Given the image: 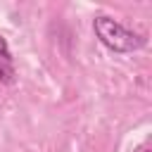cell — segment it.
Returning a JSON list of instances; mask_svg holds the SVG:
<instances>
[{"label": "cell", "instance_id": "2", "mask_svg": "<svg viewBox=\"0 0 152 152\" xmlns=\"http://www.w3.org/2000/svg\"><path fill=\"white\" fill-rule=\"evenodd\" d=\"M17 81V66H14V57L10 50V43L5 36H0V83L2 86H12Z\"/></svg>", "mask_w": 152, "mask_h": 152}, {"label": "cell", "instance_id": "1", "mask_svg": "<svg viewBox=\"0 0 152 152\" xmlns=\"http://www.w3.org/2000/svg\"><path fill=\"white\" fill-rule=\"evenodd\" d=\"M93 31L97 36V40L109 48L112 52H135L140 48H145V36L131 31L128 26H124L121 21H116L114 17L107 14H97L93 19Z\"/></svg>", "mask_w": 152, "mask_h": 152}]
</instances>
